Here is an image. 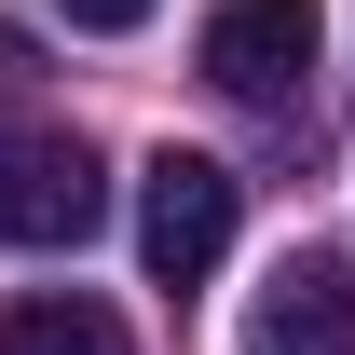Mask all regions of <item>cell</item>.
<instances>
[{
  "mask_svg": "<svg viewBox=\"0 0 355 355\" xmlns=\"http://www.w3.org/2000/svg\"><path fill=\"white\" fill-rule=\"evenodd\" d=\"M232 219H246L232 164H205V150H150L137 164V260H150V287H205L232 260Z\"/></svg>",
  "mask_w": 355,
  "mask_h": 355,
  "instance_id": "obj_1",
  "label": "cell"
},
{
  "mask_svg": "<svg viewBox=\"0 0 355 355\" xmlns=\"http://www.w3.org/2000/svg\"><path fill=\"white\" fill-rule=\"evenodd\" d=\"M314 55H328V14L314 0H205V83L232 110H301Z\"/></svg>",
  "mask_w": 355,
  "mask_h": 355,
  "instance_id": "obj_2",
  "label": "cell"
},
{
  "mask_svg": "<svg viewBox=\"0 0 355 355\" xmlns=\"http://www.w3.org/2000/svg\"><path fill=\"white\" fill-rule=\"evenodd\" d=\"M110 219V164L83 137H0V246H83Z\"/></svg>",
  "mask_w": 355,
  "mask_h": 355,
  "instance_id": "obj_3",
  "label": "cell"
},
{
  "mask_svg": "<svg viewBox=\"0 0 355 355\" xmlns=\"http://www.w3.org/2000/svg\"><path fill=\"white\" fill-rule=\"evenodd\" d=\"M246 355H355V273L328 246L273 260V287L246 301Z\"/></svg>",
  "mask_w": 355,
  "mask_h": 355,
  "instance_id": "obj_4",
  "label": "cell"
},
{
  "mask_svg": "<svg viewBox=\"0 0 355 355\" xmlns=\"http://www.w3.org/2000/svg\"><path fill=\"white\" fill-rule=\"evenodd\" d=\"M0 355H137V342H123V314L83 301V287H28L0 314Z\"/></svg>",
  "mask_w": 355,
  "mask_h": 355,
  "instance_id": "obj_5",
  "label": "cell"
},
{
  "mask_svg": "<svg viewBox=\"0 0 355 355\" xmlns=\"http://www.w3.org/2000/svg\"><path fill=\"white\" fill-rule=\"evenodd\" d=\"M28 123H42V42L0 28V137H28Z\"/></svg>",
  "mask_w": 355,
  "mask_h": 355,
  "instance_id": "obj_6",
  "label": "cell"
},
{
  "mask_svg": "<svg viewBox=\"0 0 355 355\" xmlns=\"http://www.w3.org/2000/svg\"><path fill=\"white\" fill-rule=\"evenodd\" d=\"M55 14H69V28H96V42H123V28H150V14H164V0H55Z\"/></svg>",
  "mask_w": 355,
  "mask_h": 355,
  "instance_id": "obj_7",
  "label": "cell"
}]
</instances>
